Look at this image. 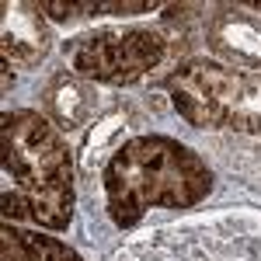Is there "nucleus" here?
Wrapping results in <instances>:
<instances>
[{
  "instance_id": "1",
  "label": "nucleus",
  "mask_w": 261,
  "mask_h": 261,
  "mask_svg": "<svg viewBox=\"0 0 261 261\" xmlns=\"http://www.w3.org/2000/svg\"><path fill=\"white\" fill-rule=\"evenodd\" d=\"M4 174L14 188L4 192V220H24L42 230H66L73 216V157L56 122L39 112H4L0 122Z\"/></svg>"
},
{
  "instance_id": "2",
  "label": "nucleus",
  "mask_w": 261,
  "mask_h": 261,
  "mask_svg": "<svg viewBox=\"0 0 261 261\" xmlns=\"http://www.w3.org/2000/svg\"><path fill=\"white\" fill-rule=\"evenodd\" d=\"M101 181L108 216L119 230H133L150 209L199 205L213 188V171L171 136H136L112 153Z\"/></svg>"
},
{
  "instance_id": "3",
  "label": "nucleus",
  "mask_w": 261,
  "mask_h": 261,
  "mask_svg": "<svg viewBox=\"0 0 261 261\" xmlns=\"http://www.w3.org/2000/svg\"><path fill=\"white\" fill-rule=\"evenodd\" d=\"M171 105L188 125L261 136V70L216 60H188L164 81Z\"/></svg>"
},
{
  "instance_id": "4",
  "label": "nucleus",
  "mask_w": 261,
  "mask_h": 261,
  "mask_svg": "<svg viewBox=\"0 0 261 261\" xmlns=\"http://www.w3.org/2000/svg\"><path fill=\"white\" fill-rule=\"evenodd\" d=\"M171 39L161 28H101L63 45V56L81 81L133 84L167 60Z\"/></svg>"
},
{
  "instance_id": "5",
  "label": "nucleus",
  "mask_w": 261,
  "mask_h": 261,
  "mask_svg": "<svg viewBox=\"0 0 261 261\" xmlns=\"http://www.w3.org/2000/svg\"><path fill=\"white\" fill-rule=\"evenodd\" d=\"M209 49L226 60V66H261V18H251L237 7H223L209 24Z\"/></svg>"
},
{
  "instance_id": "6",
  "label": "nucleus",
  "mask_w": 261,
  "mask_h": 261,
  "mask_svg": "<svg viewBox=\"0 0 261 261\" xmlns=\"http://www.w3.org/2000/svg\"><path fill=\"white\" fill-rule=\"evenodd\" d=\"M4 63H39L49 53L42 4H4Z\"/></svg>"
},
{
  "instance_id": "7",
  "label": "nucleus",
  "mask_w": 261,
  "mask_h": 261,
  "mask_svg": "<svg viewBox=\"0 0 261 261\" xmlns=\"http://www.w3.org/2000/svg\"><path fill=\"white\" fill-rule=\"evenodd\" d=\"M42 105H45V112L53 115L56 125L77 129L94 112V91L77 73H56L45 84V91H42Z\"/></svg>"
},
{
  "instance_id": "8",
  "label": "nucleus",
  "mask_w": 261,
  "mask_h": 261,
  "mask_svg": "<svg viewBox=\"0 0 261 261\" xmlns=\"http://www.w3.org/2000/svg\"><path fill=\"white\" fill-rule=\"evenodd\" d=\"M0 261H84L73 247L63 241L39 233V230H21L4 223L0 230Z\"/></svg>"
},
{
  "instance_id": "9",
  "label": "nucleus",
  "mask_w": 261,
  "mask_h": 261,
  "mask_svg": "<svg viewBox=\"0 0 261 261\" xmlns=\"http://www.w3.org/2000/svg\"><path fill=\"white\" fill-rule=\"evenodd\" d=\"M157 4L150 0H112V4H60V0H45L42 4V14L53 21H73V18H101V14H119V18H129V14H143V11H153Z\"/></svg>"
},
{
  "instance_id": "10",
  "label": "nucleus",
  "mask_w": 261,
  "mask_h": 261,
  "mask_svg": "<svg viewBox=\"0 0 261 261\" xmlns=\"http://www.w3.org/2000/svg\"><path fill=\"white\" fill-rule=\"evenodd\" d=\"M247 7H251V11H261V0H251Z\"/></svg>"
}]
</instances>
